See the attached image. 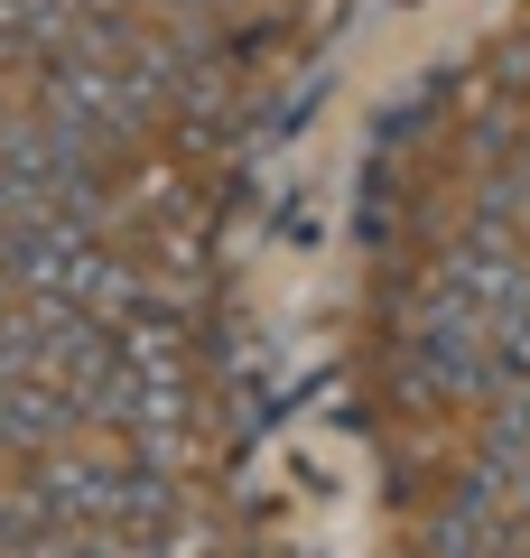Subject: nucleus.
<instances>
[{"instance_id":"1","label":"nucleus","mask_w":530,"mask_h":558,"mask_svg":"<svg viewBox=\"0 0 530 558\" xmlns=\"http://www.w3.org/2000/svg\"><path fill=\"white\" fill-rule=\"evenodd\" d=\"M28 494L47 502V521H112V465H84L65 447H47L28 465Z\"/></svg>"},{"instance_id":"2","label":"nucleus","mask_w":530,"mask_h":558,"mask_svg":"<svg viewBox=\"0 0 530 558\" xmlns=\"http://www.w3.org/2000/svg\"><path fill=\"white\" fill-rule=\"evenodd\" d=\"M75 418H84L75 391H57V381L28 373V381H10V400H0V447H38V457H47V447H65Z\"/></svg>"},{"instance_id":"3","label":"nucleus","mask_w":530,"mask_h":558,"mask_svg":"<svg viewBox=\"0 0 530 558\" xmlns=\"http://www.w3.org/2000/svg\"><path fill=\"white\" fill-rule=\"evenodd\" d=\"M177 512H186V502H177V484L158 475V457L112 465V521H121V531H168Z\"/></svg>"},{"instance_id":"4","label":"nucleus","mask_w":530,"mask_h":558,"mask_svg":"<svg viewBox=\"0 0 530 558\" xmlns=\"http://www.w3.org/2000/svg\"><path fill=\"white\" fill-rule=\"evenodd\" d=\"M493 447H503V457H530V381L503 391V410H493Z\"/></svg>"},{"instance_id":"5","label":"nucleus","mask_w":530,"mask_h":558,"mask_svg":"<svg viewBox=\"0 0 530 558\" xmlns=\"http://www.w3.org/2000/svg\"><path fill=\"white\" fill-rule=\"evenodd\" d=\"M0 317H10V279H0Z\"/></svg>"}]
</instances>
